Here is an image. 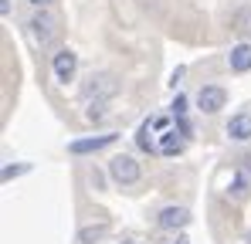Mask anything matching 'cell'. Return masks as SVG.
Here are the masks:
<instances>
[{
	"label": "cell",
	"mask_w": 251,
	"mask_h": 244,
	"mask_svg": "<svg viewBox=\"0 0 251 244\" xmlns=\"http://www.w3.org/2000/svg\"><path fill=\"white\" fill-rule=\"evenodd\" d=\"M176 244H190V241H187V238H183V234H180V238H176Z\"/></svg>",
	"instance_id": "ac0fdd59"
},
{
	"label": "cell",
	"mask_w": 251,
	"mask_h": 244,
	"mask_svg": "<svg viewBox=\"0 0 251 244\" xmlns=\"http://www.w3.org/2000/svg\"><path fill=\"white\" fill-rule=\"evenodd\" d=\"M27 3H31V7H38V10H44V7H51L54 0H27Z\"/></svg>",
	"instance_id": "2e32d148"
},
{
	"label": "cell",
	"mask_w": 251,
	"mask_h": 244,
	"mask_svg": "<svg viewBox=\"0 0 251 244\" xmlns=\"http://www.w3.org/2000/svg\"><path fill=\"white\" fill-rule=\"evenodd\" d=\"M116 139H119L116 132H102V136H88V139H75V143H68V153H75V156H85V153H99V149L112 146Z\"/></svg>",
	"instance_id": "52a82bcc"
},
{
	"label": "cell",
	"mask_w": 251,
	"mask_h": 244,
	"mask_svg": "<svg viewBox=\"0 0 251 244\" xmlns=\"http://www.w3.org/2000/svg\"><path fill=\"white\" fill-rule=\"evenodd\" d=\"M105 234H109V224H88V227L78 231V244H95V241H102Z\"/></svg>",
	"instance_id": "30bf717a"
},
{
	"label": "cell",
	"mask_w": 251,
	"mask_h": 244,
	"mask_svg": "<svg viewBox=\"0 0 251 244\" xmlns=\"http://www.w3.org/2000/svg\"><path fill=\"white\" fill-rule=\"evenodd\" d=\"M123 244H139V241H123Z\"/></svg>",
	"instance_id": "d6986e66"
},
{
	"label": "cell",
	"mask_w": 251,
	"mask_h": 244,
	"mask_svg": "<svg viewBox=\"0 0 251 244\" xmlns=\"http://www.w3.org/2000/svg\"><path fill=\"white\" fill-rule=\"evenodd\" d=\"M227 68L238 72V75L251 72V44L248 41H241V44H234V48L227 51Z\"/></svg>",
	"instance_id": "9c48e42d"
},
{
	"label": "cell",
	"mask_w": 251,
	"mask_h": 244,
	"mask_svg": "<svg viewBox=\"0 0 251 244\" xmlns=\"http://www.w3.org/2000/svg\"><path fill=\"white\" fill-rule=\"evenodd\" d=\"M0 14H3V17H10V0H0Z\"/></svg>",
	"instance_id": "e0dca14e"
},
{
	"label": "cell",
	"mask_w": 251,
	"mask_h": 244,
	"mask_svg": "<svg viewBox=\"0 0 251 244\" xmlns=\"http://www.w3.org/2000/svg\"><path fill=\"white\" fill-rule=\"evenodd\" d=\"M248 176H241V173H238V176H234V183H231V187H227V194H231V197H234V200H245V197H248Z\"/></svg>",
	"instance_id": "7c38bea8"
},
{
	"label": "cell",
	"mask_w": 251,
	"mask_h": 244,
	"mask_svg": "<svg viewBox=\"0 0 251 244\" xmlns=\"http://www.w3.org/2000/svg\"><path fill=\"white\" fill-rule=\"evenodd\" d=\"M183 112H187V98L176 95V98H173V119H183Z\"/></svg>",
	"instance_id": "5bb4252c"
},
{
	"label": "cell",
	"mask_w": 251,
	"mask_h": 244,
	"mask_svg": "<svg viewBox=\"0 0 251 244\" xmlns=\"http://www.w3.org/2000/svg\"><path fill=\"white\" fill-rule=\"evenodd\" d=\"M116 92H119L116 78H112V75H102V72H99V75L92 72V75L85 78V85H82L85 102H105V98H112Z\"/></svg>",
	"instance_id": "6da1fadb"
},
{
	"label": "cell",
	"mask_w": 251,
	"mask_h": 244,
	"mask_svg": "<svg viewBox=\"0 0 251 244\" xmlns=\"http://www.w3.org/2000/svg\"><path fill=\"white\" fill-rule=\"evenodd\" d=\"M105 116H109L105 112V102H88V109H85V119L88 122H102Z\"/></svg>",
	"instance_id": "4fadbf2b"
},
{
	"label": "cell",
	"mask_w": 251,
	"mask_h": 244,
	"mask_svg": "<svg viewBox=\"0 0 251 244\" xmlns=\"http://www.w3.org/2000/svg\"><path fill=\"white\" fill-rule=\"evenodd\" d=\"M17 173H27V163H24V166H7V170H3V183H7L10 176H17Z\"/></svg>",
	"instance_id": "9a60e30c"
},
{
	"label": "cell",
	"mask_w": 251,
	"mask_h": 244,
	"mask_svg": "<svg viewBox=\"0 0 251 244\" xmlns=\"http://www.w3.org/2000/svg\"><path fill=\"white\" fill-rule=\"evenodd\" d=\"M139 163L132 160V156H126V153H119V156H112L109 160V176L119 183V187H132L136 180H139Z\"/></svg>",
	"instance_id": "7a4b0ae2"
},
{
	"label": "cell",
	"mask_w": 251,
	"mask_h": 244,
	"mask_svg": "<svg viewBox=\"0 0 251 244\" xmlns=\"http://www.w3.org/2000/svg\"><path fill=\"white\" fill-rule=\"evenodd\" d=\"M27 27H31V34H34V41H38L41 48L54 44V38H58V21H54L48 10H38V14L27 21Z\"/></svg>",
	"instance_id": "277c9868"
},
{
	"label": "cell",
	"mask_w": 251,
	"mask_h": 244,
	"mask_svg": "<svg viewBox=\"0 0 251 244\" xmlns=\"http://www.w3.org/2000/svg\"><path fill=\"white\" fill-rule=\"evenodd\" d=\"M51 72H54V81L68 85V81L75 78V72H78V54H75L72 48L54 51V54H51Z\"/></svg>",
	"instance_id": "3957f363"
},
{
	"label": "cell",
	"mask_w": 251,
	"mask_h": 244,
	"mask_svg": "<svg viewBox=\"0 0 251 244\" xmlns=\"http://www.w3.org/2000/svg\"><path fill=\"white\" fill-rule=\"evenodd\" d=\"M224 132H227V139H234V143H248L251 139V112L231 116L227 125H224Z\"/></svg>",
	"instance_id": "ba28073f"
},
{
	"label": "cell",
	"mask_w": 251,
	"mask_h": 244,
	"mask_svg": "<svg viewBox=\"0 0 251 244\" xmlns=\"http://www.w3.org/2000/svg\"><path fill=\"white\" fill-rule=\"evenodd\" d=\"M234 31H238L241 38L251 34V7H241V10L234 14Z\"/></svg>",
	"instance_id": "8fae6325"
},
{
	"label": "cell",
	"mask_w": 251,
	"mask_h": 244,
	"mask_svg": "<svg viewBox=\"0 0 251 244\" xmlns=\"http://www.w3.org/2000/svg\"><path fill=\"white\" fill-rule=\"evenodd\" d=\"M224 105H227V92H224L221 85H204V88L197 92V109H201V112L217 116Z\"/></svg>",
	"instance_id": "5b68a950"
},
{
	"label": "cell",
	"mask_w": 251,
	"mask_h": 244,
	"mask_svg": "<svg viewBox=\"0 0 251 244\" xmlns=\"http://www.w3.org/2000/svg\"><path fill=\"white\" fill-rule=\"evenodd\" d=\"M187 224H190V210L187 207H173L170 203V207H163L156 214V227L160 231H183Z\"/></svg>",
	"instance_id": "8992f818"
}]
</instances>
